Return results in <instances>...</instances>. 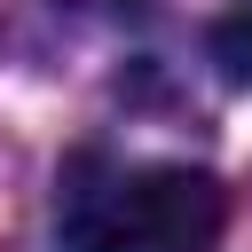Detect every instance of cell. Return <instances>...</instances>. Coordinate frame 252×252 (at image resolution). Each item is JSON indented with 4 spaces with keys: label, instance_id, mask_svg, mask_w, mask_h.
<instances>
[{
    "label": "cell",
    "instance_id": "6da1fadb",
    "mask_svg": "<svg viewBox=\"0 0 252 252\" xmlns=\"http://www.w3.org/2000/svg\"><path fill=\"white\" fill-rule=\"evenodd\" d=\"M63 252H213L228 228V189L197 165H134L102 189L63 181Z\"/></svg>",
    "mask_w": 252,
    "mask_h": 252
},
{
    "label": "cell",
    "instance_id": "7a4b0ae2",
    "mask_svg": "<svg viewBox=\"0 0 252 252\" xmlns=\"http://www.w3.org/2000/svg\"><path fill=\"white\" fill-rule=\"evenodd\" d=\"M205 47H213V63H220L228 87H252V0H236L228 16H213Z\"/></svg>",
    "mask_w": 252,
    "mask_h": 252
}]
</instances>
